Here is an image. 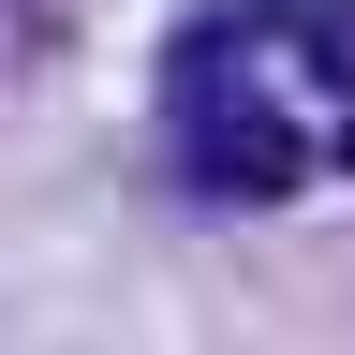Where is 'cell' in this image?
Masks as SVG:
<instances>
[{
  "label": "cell",
  "mask_w": 355,
  "mask_h": 355,
  "mask_svg": "<svg viewBox=\"0 0 355 355\" xmlns=\"http://www.w3.org/2000/svg\"><path fill=\"white\" fill-rule=\"evenodd\" d=\"M193 178L252 207V193H296V178H311V148H296V119H282V104L222 89V104H193Z\"/></svg>",
  "instance_id": "6da1fadb"
},
{
  "label": "cell",
  "mask_w": 355,
  "mask_h": 355,
  "mask_svg": "<svg viewBox=\"0 0 355 355\" xmlns=\"http://www.w3.org/2000/svg\"><path fill=\"white\" fill-rule=\"evenodd\" d=\"M252 15H311V0H252Z\"/></svg>",
  "instance_id": "3957f363"
},
{
  "label": "cell",
  "mask_w": 355,
  "mask_h": 355,
  "mask_svg": "<svg viewBox=\"0 0 355 355\" xmlns=\"http://www.w3.org/2000/svg\"><path fill=\"white\" fill-rule=\"evenodd\" d=\"M15 15H44V0H15Z\"/></svg>",
  "instance_id": "277c9868"
},
{
  "label": "cell",
  "mask_w": 355,
  "mask_h": 355,
  "mask_svg": "<svg viewBox=\"0 0 355 355\" xmlns=\"http://www.w3.org/2000/svg\"><path fill=\"white\" fill-rule=\"evenodd\" d=\"M326 15V74H355V0H311Z\"/></svg>",
  "instance_id": "7a4b0ae2"
}]
</instances>
